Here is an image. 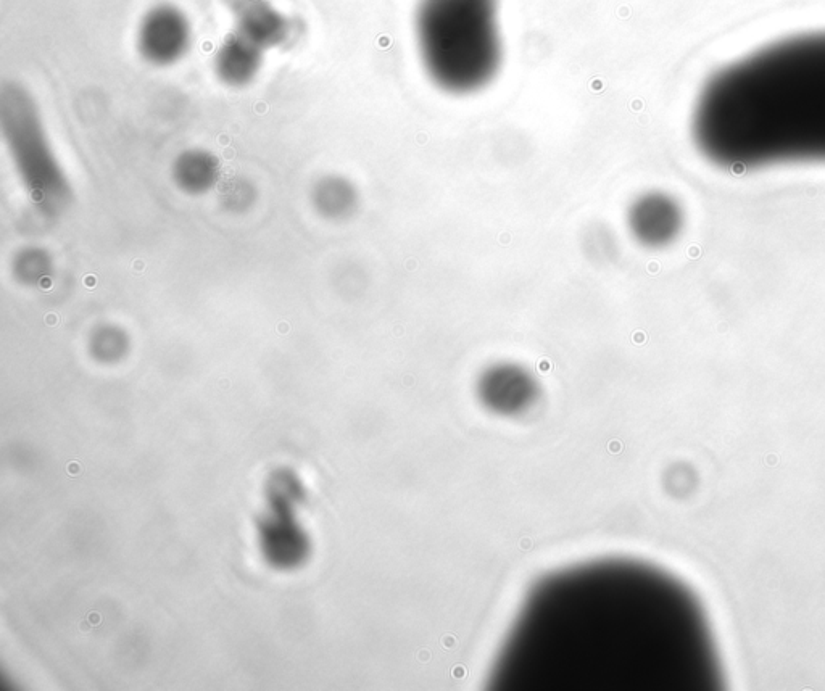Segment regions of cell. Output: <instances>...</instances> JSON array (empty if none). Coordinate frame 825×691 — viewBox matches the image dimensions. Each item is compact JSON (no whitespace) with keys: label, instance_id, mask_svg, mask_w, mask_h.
I'll return each mask as SVG.
<instances>
[{"label":"cell","instance_id":"52a82bcc","mask_svg":"<svg viewBox=\"0 0 825 691\" xmlns=\"http://www.w3.org/2000/svg\"><path fill=\"white\" fill-rule=\"evenodd\" d=\"M535 395L534 377L521 366L510 363L492 366L479 381V397L495 413H521L532 405Z\"/></svg>","mask_w":825,"mask_h":691},{"label":"cell","instance_id":"ba28073f","mask_svg":"<svg viewBox=\"0 0 825 691\" xmlns=\"http://www.w3.org/2000/svg\"><path fill=\"white\" fill-rule=\"evenodd\" d=\"M265 54V50L233 31L221 41L213 54V75L229 89H245L252 86L262 73Z\"/></svg>","mask_w":825,"mask_h":691},{"label":"cell","instance_id":"7a4b0ae2","mask_svg":"<svg viewBox=\"0 0 825 691\" xmlns=\"http://www.w3.org/2000/svg\"><path fill=\"white\" fill-rule=\"evenodd\" d=\"M416 42L432 83L453 96L489 86L502 67L498 0H419Z\"/></svg>","mask_w":825,"mask_h":691},{"label":"cell","instance_id":"9c48e42d","mask_svg":"<svg viewBox=\"0 0 825 691\" xmlns=\"http://www.w3.org/2000/svg\"><path fill=\"white\" fill-rule=\"evenodd\" d=\"M171 178L184 194L199 197L220 184V158L207 149H186L175 158Z\"/></svg>","mask_w":825,"mask_h":691},{"label":"cell","instance_id":"7c38bea8","mask_svg":"<svg viewBox=\"0 0 825 691\" xmlns=\"http://www.w3.org/2000/svg\"><path fill=\"white\" fill-rule=\"evenodd\" d=\"M255 200V189L245 179H233L221 189V202L231 212H245Z\"/></svg>","mask_w":825,"mask_h":691},{"label":"cell","instance_id":"6da1fadb","mask_svg":"<svg viewBox=\"0 0 825 691\" xmlns=\"http://www.w3.org/2000/svg\"><path fill=\"white\" fill-rule=\"evenodd\" d=\"M695 144L729 170L825 162V33L785 39L709 79Z\"/></svg>","mask_w":825,"mask_h":691},{"label":"cell","instance_id":"30bf717a","mask_svg":"<svg viewBox=\"0 0 825 691\" xmlns=\"http://www.w3.org/2000/svg\"><path fill=\"white\" fill-rule=\"evenodd\" d=\"M355 184L340 174H328L316 181L311 189V203L316 212L331 221L349 218L358 207Z\"/></svg>","mask_w":825,"mask_h":691},{"label":"cell","instance_id":"8fae6325","mask_svg":"<svg viewBox=\"0 0 825 691\" xmlns=\"http://www.w3.org/2000/svg\"><path fill=\"white\" fill-rule=\"evenodd\" d=\"M52 258L46 250L28 247L21 250L13 261V274L25 286L38 287L52 276Z\"/></svg>","mask_w":825,"mask_h":691},{"label":"cell","instance_id":"3957f363","mask_svg":"<svg viewBox=\"0 0 825 691\" xmlns=\"http://www.w3.org/2000/svg\"><path fill=\"white\" fill-rule=\"evenodd\" d=\"M0 129L34 207L49 216L65 212L73 200L70 179L55 154L38 102L17 81L0 89Z\"/></svg>","mask_w":825,"mask_h":691},{"label":"cell","instance_id":"8992f818","mask_svg":"<svg viewBox=\"0 0 825 691\" xmlns=\"http://www.w3.org/2000/svg\"><path fill=\"white\" fill-rule=\"evenodd\" d=\"M626 223L635 242L647 249H664L684 229V208L666 192H645L627 208Z\"/></svg>","mask_w":825,"mask_h":691},{"label":"cell","instance_id":"5b68a950","mask_svg":"<svg viewBox=\"0 0 825 691\" xmlns=\"http://www.w3.org/2000/svg\"><path fill=\"white\" fill-rule=\"evenodd\" d=\"M234 33L265 50L295 46L305 31L299 17L279 9L273 0H223Z\"/></svg>","mask_w":825,"mask_h":691},{"label":"cell","instance_id":"277c9868","mask_svg":"<svg viewBox=\"0 0 825 691\" xmlns=\"http://www.w3.org/2000/svg\"><path fill=\"white\" fill-rule=\"evenodd\" d=\"M192 44L194 26L179 5H152L137 23L134 47L142 62L150 67H175L189 55Z\"/></svg>","mask_w":825,"mask_h":691}]
</instances>
